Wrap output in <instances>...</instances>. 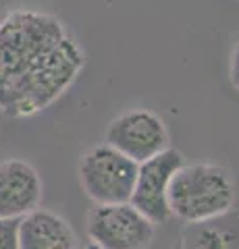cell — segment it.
Wrapping results in <instances>:
<instances>
[{"mask_svg":"<svg viewBox=\"0 0 239 249\" xmlns=\"http://www.w3.org/2000/svg\"><path fill=\"white\" fill-rule=\"evenodd\" d=\"M137 162L114 150L109 143H100L81 156L77 164L81 189L94 204H119L129 201L137 177Z\"/></svg>","mask_w":239,"mask_h":249,"instance_id":"3957f363","label":"cell"},{"mask_svg":"<svg viewBox=\"0 0 239 249\" xmlns=\"http://www.w3.org/2000/svg\"><path fill=\"white\" fill-rule=\"evenodd\" d=\"M83 249H100V247H98V245H94V243H92V241H90V243H88L86 247H83Z\"/></svg>","mask_w":239,"mask_h":249,"instance_id":"4fadbf2b","label":"cell"},{"mask_svg":"<svg viewBox=\"0 0 239 249\" xmlns=\"http://www.w3.org/2000/svg\"><path fill=\"white\" fill-rule=\"evenodd\" d=\"M181 164L183 154L175 147H166L165 152L152 156L137 166V177L129 204L140 210L154 224H165L173 218L166 193L173 175Z\"/></svg>","mask_w":239,"mask_h":249,"instance_id":"8992f818","label":"cell"},{"mask_svg":"<svg viewBox=\"0 0 239 249\" xmlns=\"http://www.w3.org/2000/svg\"><path fill=\"white\" fill-rule=\"evenodd\" d=\"M19 249H79L73 227L52 210L36 208L17 222Z\"/></svg>","mask_w":239,"mask_h":249,"instance_id":"ba28073f","label":"cell"},{"mask_svg":"<svg viewBox=\"0 0 239 249\" xmlns=\"http://www.w3.org/2000/svg\"><path fill=\"white\" fill-rule=\"evenodd\" d=\"M86 52L58 17L17 9L0 21V112L27 119L79 79Z\"/></svg>","mask_w":239,"mask_h":249,"instance_id":"6da1fadb","label":"cell"},{"mask_svg":"<svg viewBox=\"0 0 239 249\" xmlns=\"http://www.w3.org/2000/svg\"><path fill=\"white\" fill-rule=\"evenodd\" d=\"M166 197L171 214L183 222L221 214L235 204L233 173L214 162H183L171 178Z\"/></svg>","mask_w":239,"mask_h":249,"instance_id":"7a4b0ae2","label":"cell"},{"mask_svg":"<svg viewBox=\"0 0 239 249\" xmlns=\"http://www.w3.org/2000/svg\"><path fill=\"white\" fill-rule=\"evenodd\" d=\"M179 249H239V210L185 222Z\"/></svg>","mask_w":239,"mask_h":249,"instance_id":"9c48e42d","label":"cell"},{"mask_svg":"<svg viewBox=\"0 0 239 249\" xmlns=\"http://www.w3.org/2000/svg\"><path fill=\"white\" fill-rule=\"evenodd\" d=\"M106 143L137 164L171 147L165 121L148 108H133L119 114L106 129Z\"/></svg>","mask_w":239,"mask_h":249,"instance_id":"5b68a950","label":"cell"},{"mask_svg":"<svg viewBox=\"0 0 239 249\" xmlns=\"http://www.w3.org/2000/svg\"><path fill=\"white\" fill-rule=\"evenodd\" d=\"M17 222L0 218V249H19L17 241Z\"/></svg>","mask_w":239,"mask_h":249,"instance_id":"30bf717a","label":"cell"},{"mask_svg":"<svg viewBox=\"0 0 239 249\" xmlns=\"http://www.w3.org/2000/svg\"><path fill=\"white\" fill-rule=\"evenodd\" d=\"M13 0H0V13H4V11H9V6H11Z\"/></svg>","mask_w":239,"mask_h":249,"instance_id":"7c38bea8","label":"cell"},{"mask_svg":"<svg viewBox=\"0 0 239 249\" xmlns=\"http://www.w3.org/2000/svg\"><path fill=\"white\" fill-rule=\"evenodd\" d=\"M229 79L233 83V88L239 91V42L233 46L231 50V58H229Z\"/></svg>","mask_w":239,"mask_h":249,"instance_id":"8fae6325","label":"cell"},{"mask_svg":"<svg viewBox=\"0 0 239 249\" xmlns=\"http://www.w3.org/2000/svg\"><path fill=\"white\" fill-rule=\"evenodd\" d=\"M42 196V177L27 160L6 158L0 162V218L19 220L40 208Z\"/></svg>","mask_w":239,"mask_h":249,"instance_id":"52a82bcc","label":"cell"},{"mask_svg":"<svg viewBox=\"0 0 239 249\" xmlns=\"http://www.w3.org/2000/svg\"><path fill=\"white\" fill-rule=\"evenodd\" d=\"M154 224L129 201L96 204L86 218L88 237L100 249H148Z\"/></svg>","mask_w":239,"mask_h":249,"instance_id":"277c9868","label":"cell"}]
</instances>
